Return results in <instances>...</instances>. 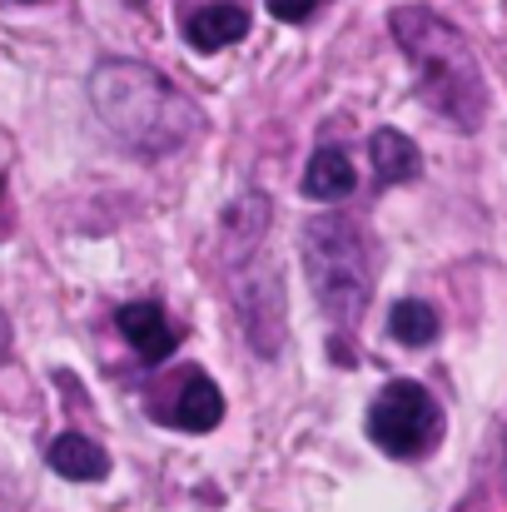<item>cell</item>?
<instances>
[{"label": "cell", "instance_id": "8fae6325", "mask_svg": "<svg viewBox=\"0 0 507 512\" xmlns=\"http://www.w3.org/2000/svg\"><path fill=\"white\" fill-rule=\"evenodd\" d=\"M368 160H373V170H378L383 184H408V179L423 174V155H418V145L403 130H373Z\"/></svg>", "mask_w": 507, "mask_h": 512}, {"label": "cell", "instance_id": "2e32d148", "mask_svg": "<svg viewBox=\"0 0 507 512\" xmlns=\"http://www.w3.org/2000/svg\"><path fill=\"white\" fill-rule=\"evenodd\" d=\"M15 5H40V0H15Z\"/></svg>", "mask_w": 507, "mask_h": 512}, {"label": "cell", "instance_id": "8992f818", "mask_svg": "<svg viewBox=\"0 0 507 512\" xmlns=\"http://www.w3.org/2000/svg\"><path fill=\"white\" fill-rule=\"evenodd\" d=\"M150 413L160 423H169V428H179V433H214L224 423V393H219V383L209 373L184 368L160 388Z\"/></svg>", "mask_w": 507, "mask_h": 512}, {"label": "cell", "instance_id": "4fadbf2b", "mask_svg": "<svg viewBox=\"0 0 507 512\" xmlns=\"http://www.w3.org/2000/svg\"><path fill=\"white\" fill-rule=\"evenodd\" d=\"M304 194L309 199H324V204L348 199L353 194V165H348V155L343 150H319L309 160V170H304Z\"/></svg>", "mask_w": 507, "mask_h": 512}, {"label": "cell", "instance_id": "5bb4252c", "mask_svg": "<svg viewBox=\"0 0 507 512\" xmlns=\"http://www.w3.org/2000/svg\"><path fill=\"white\" fill-rule=\"evenodd\" d=\"M319 5H324V0H269V15H279V20L299 25V20H309Z\"/></svg>", "mask_w": 507, "mask_h": 512}, {"label": "cell", "instance_id": "30bf717a", "mask_svg": "<svg viewBox=\"0 0 507 512\" xmlns=\"http://www.w3.org/2000/svg\"><path fill=\"white\" fill-rule=\"evenodd\" d=\"M45 458H50V468H55L60 478H70V483H100V478L110 473V453H105L95 438H85V433H60Z\"/></svg>", "mask_w": 507, "mask_h": 512}, {"label": "cell", "instance_id": "5b68a950", "mask_svg": "<svg viewBox=\"0 0 507 512\" xmlns=\"http://www.w3.org/2000/svg\"><path fill=\"white\" fill-rule=\"evenodd\" d=\"M234 304H239V324L249 343L274 358L284 348V294L274 279V264L264 269V249H254L249 259H234Z\"/></svg>", "mask_w": 507, "mask_h": 512}, {"label": "cell", "instance_id": "6da1fadb", "mask_svg": "<svg viewBox=\"0 0 507 512\" xmlns=\"http://www.w3.org/2000/svg\"><path fill=\"white\" fill-rule=\"evenodd\" d=\"M90 110L100 125L140 160H165L184 150L199 130L204 115L199 105L155 65L140 60H105L90 75Z\"/></svg>", "mask_w": 507, "mask_h": 512}, {"label": "cell", "instance_id": "9c48e42d", "mask_svg": "<svg viewBox=\"0 0 507 512\" xmlns=\"http://www.w3.org/2000/svg\"><path fill=\"white\" fill-rule=\"evenodd\" d=\"M269 199L259 189H244L229 209H224V239H229V259H249L254 249H264V229H269Z\"/></svg>", "mask_w": 507, "mask_h": 512}, {"label": "cell", "instance_id": "9a60e30c", "mask_svg": "<svg viewBox=\"0 0 507 512\" xmlns=\"http://www.w3.org/2000/svg\"><path fill=\"white\" fill-rule=\"evenodd\" d=\"M10 339H15V334H10V319H5V314H0V363H5V358H10Z\"/></svg>", "mask_w": 507, "mask_h": 512}, {"label": "cell", "instance_id": "7c38bea8", "mask_svg": "<svg viewBox=\"0 0 507 512\" xmlns=\"http://www.w3.org/2000/svg\"><path fill=\"white\" fill-rule=\"evenodd\" d=\"M438 309L433 304H423V299H398L393 309H388V339L403 343V348H428V343L438 339Z\"/></svg>", "mask_w": 507, "mask_h": 512}, {"label": "cell", "instance_id": "7a4b0ae2", "mask_svg": "<svg viewBox=\"0 0 507 512\" xmlns=\"http://www.w3.org/2000/svg\"><path fill=\"white\" fill-rule=\"evenodd\" d=\"M388 30H393L398 50L408 55L418 95L428 100V110L443 115L463 135L483 130V120H488V80H483V65H478L468 35L458 25H448L428 5L393 10Z\"/></svg>", "mask_w": 507, "mask_h": 512}, {"label": "cell", "instance_id": "52a82bcc", "mask_svg": "<svg viewBox=\"0 0 507 512\" xmlns=\"http://www.w3.org/2000/svg\"><path fill=\"white\" fill-rule=\"evenodd\" d=\"M115 324H120L125 343H130L145 363H165L169 353L179 348V329L165 319L160 304H125V309L115 314Z\"/></svg>", "mask_w": 507, "mask_h": 512}, {"label": "cell", "instance_id": "3957f363", "mask_svg": "<svg viewBox=\"0 0 507 512\" xmlns=\"http://www.w3.org/2000/svg\"><path fill=\"white\" fill-rule=\"evenodd\" d=\"M304 274L319 299V309L334 324H358L373 299V254L358 224L324 214L304 224Z\"/></svg>", "mask_w": 507, "mask_h": 512}, {"label": "cell", "instance_id": "277c9868", "mask_svg": "<svg viewBox=\"0 0 507 512\" xmlns=\"http://www.w3.org/2000/svg\"><path fill=\"white\" fill-rule=\"evenodd\" d=\"M368 438H373L378 453H388L398 463H418L443 438V408H438V398L423 383L393 378L368 403Z\"/></svg>", "mask_w": 507, "mask_h": 512}, {"label": "cell", "instance_id": "ba28073f", "mask_svg": "<svg viewBox=\"0 0 507 512\" xmlns=\"http://www.w3.org/2000/svg\"><path fill=\"white\" fill-rule=\"evenodd\" d=\"M249 35V15L239 5H204V10H189L184 15V40L204 55L214 50H229Z\"/></svg>", "mask_w": 507, "mask_h": 512}]
</instances>
